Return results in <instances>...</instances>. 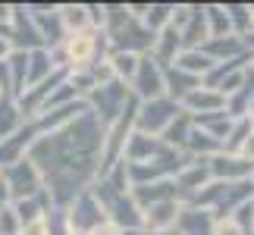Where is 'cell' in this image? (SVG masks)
Wrapping results in <instances>:
<instances>
[{
  "mask_svg": "<svg viewBox=\"0 0 254 235\" xmlns=\"http://www.w3.org/2000/svg\"><path fill=\"white\" fill-rule=\"evenodd\" d=\"M101 151H104V125L91 110H85L69 125L51 135H41L25 157L41 173L51 207L66 210L82 191H88L97 182Z\"/></svg>",
  "mask_w": 254,
  "mask_h": 235,
  "instance_id": "6da1fadb",
  "label": "cell"
},
{
  "mask_svg": "<svg viewBox=\"0 0 254 235\" xmlns=\"http://www.w3.org/2000/svg\"><path fill=\"white\" fill-rule=\"evenodd\" d=\"M104 35L110 51H126V54H151L154 47V32L141 25V19L132 16L129 3H104Z\"/></svg>",
  "mask_w": 254,
  "mask_h": 235,
  "instance_id": "7a4b0ae2",
  "label": "cell"
},
{
  "mask_svg": "<svg viewBox=\"0 0 254 235\" xmlns=\"http://www.w3.org/2000/svg\"><path fill=\"white\" fill-rule=\"evenodd\" d=\"M107 54H110V44H107L104 28H88V32H75L66 35L60 47H54L57 66L66 72H85L91 66L104 63Z\"/></svg>",
  "mask_w": 254,
  "mask_h": 235,
  "instance_id": "3957f363",
  "label": "cell"
},
{
  "mask_svg": "<svg viewBox=\"0 0 254 235\" xmlns=\"http://www.w3.org/2000/svg\"><path fill=\"white\" fill-rule=\"evenodd\" d=\"M248 201H254V182H217L213 179L207 188H201L185 204L204 207V210H210L217 220H226Z\"/></svg>",
  "mask_w": 254,
  "mask_h": 235,
  "instance_id": "277c9868",
  "label": "cell"
},
{
  "mask_svg": "<svg viewBox=\"0 0 254 235\" xmlns=\"http://www.w3.org/2000/svg\"><path fill=\"white\" fill-rule=\"evenodd\" d=\"M132 101V91H129V85H123V82H107V85H97L91 94L85 97V104H88V110H91L97 119H101V125L107 129V125H113L116 119L123 116V110L129 107Z\"/></svg>",
  "mask_w": 254,
  "mask_h": 235,
  "instance_id": "5b68a950",
  "label": "cell"
},
{
  "mask_svg": "<svg viewBox=\"0 0 254 235\" xmlns=\"http://www.w3.org/2000/svg\"><path fill=\"white\" fill-rule=\"evenodd\" d=\"M182 113V107L173 101V97H154V101L138 104V113H135V132L151 135V138H160L163 132L170 129V122Z\"/></svg>",
  "mask_w": 254,
  "mask_h": 235,
  "instance_id": "8992f818",
  "label": "cell"
},
{
  "mask_svg": "<svg viewBox=\"0 0 254 235\" xmlns=\"http://www.w3.org/2000/svg\"><path fill=\"white\" fill-rule=\"evenodd\" d=\"M3 185H6V198L13 201H25V198H38L44 191V179L38 173V166L22 157V160L3 166Z\"/></svg>",
  "mask_w": 254,
  "mask_h": 235,
  "instance_id": "52a82bcc",
  "label": "cell"
},
{
  "mask_svg": "<svg viewBox=\"0 0 254 235\" xmlns=\"http://www.w3.org/2000/svg\"><path fill=\"white\" fill-rule=\"evenodd\" d=\"M173 28L179 32L185 51L201 47L210 38V32H207V16H204V3H176Z\"/></svg>",
  "mask_w": 254,
  "mask_h": 235,
  "instance_id": "ba28073f",
  "label": "cell"
},
{
  "mask_svg": "<svg viewBox=\"0 0 254 235\" xmlns=\"http://www.w3.org/2000/svg\"><path fill=\"white\" fill-rule=\"evenodd\" d=\"M163 69H167V66H160L151 54H141L138 69H135L132 82H129V91H132V97H135L138 104L167 94V85H163Z\"/></svg>",
  "mask_w": 254,
  "mask_h": 235,
  "instance_id": "9c48e42d",
  "label": "cell"
},
{
  "mask_svg": "<svg viewBox=\"0 0 254 235\" xmlns=\"http://www.w3.org/2000/svg\"><path fill=\"white\" fill-rule=\"evenodd\" d=\"M9 41H13V51H38V47H44L41 32H38L32 13H28V3H13V16H9Z\"/></svg>",
  "mask_w": 254,
  "mask_h": 235,
  "instance_id": "30bf717a",
  "label": "cell"
},
{
  "mask_svg": "<svg viewBox=\"0 0 254 235\" xmlns=\"http://www.w3.org/2000/svg\"><path fill=\"white\" fill-rule=\"evenodd\" d=\"M66 220H69V229H79V232H88V229H94L97 223H104V207H101V201L94 198V191L88 188L82 191L79 198H75L69 207H66Z\"/></svg>",
  "mask_w": 254,
  "mask_h": 235,
  "instance_id": "8fae6325",
  "label": "cell"
},
{
  "mask_svg": "<svg viewBox=\"0 0 254 235\" xmlns=\"http://www.w3.org/2000/svg\"><path fill=\"white\" fill-rule=\"evenodd\" d=\"M210 176L217 182H251L254 176V163L245 160L242 154H226L220 151L217 157H210Z\"/></svg>",
  "mask_w": 254,
  "mask_h": 235,
  "instance_id": "7c38bea8",
  "label": "cell"
},
{
  "mask_svg": "<svg viewBox=\"0 0 254 235\" xmlns=\"http://www.w3.org/2000/svg\"><path fill=\"white\" fill-rule=\"evenodd\" d=\"M28 13H32L38 32H41V41L47 51H54V47L63 44V25H60V13H57V3H28Z\"/></svg>",
  "mask_w": 254,
  "mask_h": 235,
  "instance_id": "4fadbf2b",
  "label": "cell"
},
{
  "mask_svg": "<svg viewBox=\"0 0 254 235\" xmlns=\"http://www.w3.org/2000/svg\"><path fill=\"white\" fill-rule=\"evenodd\" d=\"M217 226V217L204 207H194V204H182L179 217H176V235H213Z\"/></svg>",
  "mask_w": 254,
  "mask_h": 235,
  "instance_id": "5bb4252c",
  "label": "cell"
},
{
  "mask_svg": "<svg viewBox=\"0 0 254 235\" xmlns=\"http://www.w3.org/2000/svg\"><path fill=\"white\" fill-rule=\"evenodd\" d=\"M167 151V144H163L160 138H151V135H141V132H135L126 138V148H123V163L126 166H138V163H148L154 160L157 154Z\"/></svg>",
  "mask_w": 254,
  "mask_h": 235,
  "instance_id": "9a60e30c",
  "label": "cell"
},
{
  "mask_svg": "<svg viewBox=\"0 0 254 235\" xmlns=\"http://www.w3.org/2000/svg\"><path fill=\"white\" fill-rule=\"evenodd\" d=\"M179 210H182V201H163V204L144 207L141 210V232H173Z\"/></svg>",
  "mask_w": 254,
  "mask_h": 235,
  "instance_id": "2e32d148",
  "label": "cell"
},
{
  "mask_svg": "<svg viewBox=\"0 0 254 235\" xmlns=\"http://www.w3.org/2000/svg\"><path fill=\"white\" fill-rule=\"evenodd\" d=\"M182 113L189 116H207V113H226V97H223L220 91H210V88H194L191 94H185L182 101Z\"/></svg>",
  "mask_w": 254,
  "mask_h": 235,
  "instance_id": "e0dca14e",
  "label": "cell"
},
{
  "mask_svg": "<svg viewBox=\"0 0 254 235\" xmlns=\"http://www.w3.org/2000/svg\"><path fill=\"white\" fill-rule=\"evenodd\" d=\"M210 182H213V176H210V163L207 160H189L182 166V173L176 176V185H179V191H182L185 201L194 198L201 188H207Z\"/></svg>",
  "mask_w": 254,
  "mask_h": 235,
  "instance_id": "ac0fdd59",
  "label": "cell"
},
{
  "mask_svg": "<svg viewBox=\"0 0 254 235\" xmlns=\"http://www.w3.org/2000/svg\"><path fill=\"white\" fill-rule=\"evenodd\" d=\"M132 198L135 204L144 210V207H151V204H163V201H182V191H179V185H176V179H163V182H151V185H138V188H132Z\"/></svg>",
  "mask_w": 254,
  "mask_h": 235,
  "instance_id": "d6986e66",
  "label": "cell"
},
{
  "mask_svg": "<svg viewBox=\"0 0 254 235\" xmlns=\"http://www.w3.org/2000/svg\"><path fill=\"white\" fill-rule=\"evenodd\" d=\"M60 72V66H57V57L54 51H47V47H38V51H28V78H25V91L35 85L47 82L51 75ZM66 72V69H63Z\"/></svg>",
  "mask_w": 254,
  "mask_h": 235,
  "instance_id": "ffe728a7",
  "label": "cell"
},
{
  "mask_svg": "<svg viewBox=\"0 0 254 235\" xmlns=\"http://www.w3.org/2000/svg\"><path fill=\"white\" fill-rule=\"evenodd\" d=\"M182 51H185V47H182V38H179V32L173 28V22L163 28V32L154 35L151 57H154V60H157L160 66H173V63H176V57H179Z\"/></svg>",
  "mask_w": 254,
  "mask_h": 235,
  "instance_id": "44dd1931",
  "label": "cell"
},
{
  "mask_svg": "<svg viewBox=\"0 0 254 235\" xmlns=\"http://www.w3.org/2000/svg\"><path fill=\"white\" fill-rule=\"evenodd\" d=\"M163 85H167V97H173V101L179 104L185 94H191L194 88H201V78L191 75V72H182L179 66H167V69H163Z\"/></svg>",
  "mask_w": 254,
  "mask_h": 235,
  "instance_id": "7402d4cb",
  "label": "cell"
},
{
  "mask_svg": "<svg viewBox=\"0 0 254 235\" xmlns=\"http://www.w3.org/2000/svg\"><path fill=\"white\" fill-rule=\"evenodd\" d=\"M201 51L207 54L213 63H226V60H236V57L248 54V51H245V44H242V38H236V35L210 38V41H204V44H201Z\"/></svg>",
  "mask_w": 254,
  "mask_h": 235,
  "instance_id": "603a6c76",
  "label": "cell"
},
{
  "mask_svg": "<svg viewBox=\"0 0 254 235\" xmlns=\"http://www.w3.org/2000/svg\"><path fill=\"white\" fill-rule=\"evenodd\" d=\"M57 13H60V25H63L66 35L94 28L91 25V13H88V3H57Z\"/></svg>",
  "mask_w": 254,
  "mask_h": 235,
  "instance_id": "cb8c5ba5",
  "label": "cell"
},
{
  "mask_svg": "<svg viewBox=\"0 0 254 235\" xmlns=\"http://www.w3.org/2000/svg\"><path fill=\"white\" fill-rule=\"evenodd\" d=\"M22 125H25V116H22V110H19L16 97L0 94V141L9 138V135H16Z\"/></svg>",
  "mask_w": 254,
  "mask_h": 235,
  "instance_id": "d4e9b609",
  "label": "cell"
},
{
  "mask_svg": "<svg viewBox=\"0 0 254 235\" xmlns=\"http://www.w3.org/2000/svg\"><path fill=\"white\" fill-rule=\"evenodd\" d=\"M138 60H141L138 54H126V51H110V54H107V66L113 69V78L123 82V85L132 82L135 69H138Z\"/></svg>",
  "mask_w": 254,
  "mask_h": 235,
  "instance_id": "484cf974",
  "label": "cell"
},
{
  "mask_svg": "<svg viewBox=\"0 0 254 235\" xmlns=\"http://www.w3.org/2000/svg\"><path fill=\"white\" fill-rule=\"evenodd\" d=\"M223 9L229 16V25L236 38H245L254 28V3H223Z\"/></svg>",
  "mask_w": 254,
  "mask_h": 235,
  "instance_id": "4316f807",
  "label": "cell"
},
{
  "mask_svg": "<svg viewBox=\"0 0 254 235\" xmlns=\"http://www.w3.org/2000/svg\"><path fill=\"white\" fill-rule=\"evenodd\" d=\"M9 69V85H13V97L25 94V78H28V51H13L6 57Z\"/></svg>",
  "mask_w": 254,
  "mask_h": 235,
  "instance_id": "83f0119b",
  "label": "cell"
},
{
  "mask_svg": "<svg viewBox=\"0 0 254 235\" xmlns=\"http://www.w3.org/2000/svg\"><path fill=\"white\" fill-rule=\"evenodd\" d=\"M173 66H179L182 72H191V75L204 78V75L213 69V60L201 51V47H194V51H182L179 57H176V63H173Z\"/></svg>",
  "mask_w": 254,
  "mask_h": 235,
  "instance_id": "f1b7e54d",
  "label": "cell"
},
{
  "mask_svg": "<svg viewBox=\"0 0 254 235\" xmlns=\"http://www.w3.org/2000/svg\"><path fill=\"white\" fill-rule=\"evenodd\" d=\"M191 119H194V125H198L201 132H207L210 138H217L220 144L226 141V135L232 129V119L226 113H207V116H191Z\"/></svg>",
  "mask_w": 254,
  "mask_h": 235,
  "instance_id": "f546056e",
  "label": "cell"
},
{
  "mask_svg": "<svg viewBox=\"0 0 254 235\" xmlns=\"http://www.w3.org/2000/svg\"><path fill=\"white\" fill-rule=\"evenodd\" d=\"M191 125H194V119L189 113H179L176 119L170 122V129L160 135V141L167 144V148H176V151H182L185 148V138H189V132H191Z\"/></svg>",
  "mask_w": 254,
  "mask_h": 235,
  "instance_id": "4dcf8cb0",
  "label": "cell"
},
{
  "mask_svg": "<svg viewBox=\"0 0 254 235\" xmlns=\"http://www.w3.org/2000/svg\"><path fill=\"white\" fill-rule=\"evenodd\" d=\"M204 16H207V32L210 38H226L232 35V25H229V16L226 9H223V3H204ZM207 38V41H210Z\"/></svg>",
  "mask_w": 254,
  "mask_h": 235,
  "instance_id": "1f68e13d",
  "label": "cell"
},
{
  "mask_svg": "<svg viewBox=\"0 0 254 235\" xmlns=\"http://www.w3.org/2000/svg\"><path fill=\"white\" fill-rule=\"evenodd\" d=\"M22 223H19L13 204H0V235H19Z\"/></svg>",
  "mask_w": 254,
  "mask_h": 235,
  "instance_id": "d6a6232c",
  "label": "cell"
},
{
  "mask_svg": "<svg viewBox=\"0 0 254 235\" xmlns=\"http://www.w3.org/2000/svg\"><path fill=\"white\" fill-rule=\"evenodd\" d=\"M213 235H248V232L242 229L232 217H226V220H217V226H213Z\"/></svg>",
  "mask_w": 254,
  "mask_h": 235,
  "instance_id": "836d02e7",
  "label": "cell"
},
{
  "mask_svg": "<svg viewBox=\"0 0 254 235\" xmlns=\"http://www.w3.org/2000/svg\"><path fill=\"white\" fill-rule=\"evenodd\" d=\"M88 235H132V232H126V229H120V226H116V223L104 220V223H97L94 229H88Z\"/></svg>",
  "mask_w": 254,
  "mask_h": 235,
  "instance_id": "e575fe53",
  "label": "cell"
},
{
  "mask_svg": "<svg viewBox=\"0 0 254 235\" xmlns=\"http://www.w3.org/2000/svg\"><path fill=\"white\" fill-rule=\"evenodd\" d=\"M19 235H47V223L44 220H35V223H28V226H22Z\"/></svg>",
  "mask_w": 254,
  "mask_h": 235,
  "instance_id": "d590c367",
  "label": "cell"
},
{
  "mask_svg": "<svg viewBox=\"0 0 254 235\" xmlns=\"http://www.w3.org/2000/svg\"><path fill=\"white\" fill-rule=\"evenodd\" d=\"M13 54V41H9V32H0V60Z\"/></svg>",
  "mask_w": 254,
  "mask_h": 235,
  "instance_id": "8d00e7d4",
  "label": "cell"
},
{
  "mask_svg": "<svg viewBox=\"0 0 254 235\" xmlns=\"http://www.w3.org/2000/svg\"><path fill=\"white\" fill-rule=\"evenodd\" d=\"M239 154H242V157H245V160H251V163H254V132L248 135V141H245V144H242V151H239Z\"/></svg>",
  "mask_w": 254,
  "mask_h": 235,
  "instance_id": "74e56055",
  "label": "cell"
},
{
  "mask_svg": "<svg viewBox=\"0 0 254 235\" xmlns=\"http://www.w3.org/2000/svg\"><path fill=\"white\" fill-rule=\"evenodd\" d=\"M9 16H13V3H0V25H9Z\"/></svg>",
  "mask_w": 254,
  "mask_h": 235,
  "instance_id": "f35d334b",
  "label": "cell"
},
{
  "mask_svg": "<svg viewBox=\"0 0 254 235\" xmlns=\"http://www.w3.org/2000/svg\"><path fill=\"white\" fill-rule=\"evenodd\" d=\"M0 204H9V198H6V185H3V170H0Z\"/></svg>",
  "mask_w": 254,
  "mask_h": 235,
  "instance_id": "ab89813d",
  "label": "cell"
},
{
  "mask_svg": "<svg viewBox=\"0 0 254 235\" xmlns=\"http://www.w3.org/2000/svg\"><path fill=\"white\" fill-rule=\"evenodd\" d=\"M141 235H176V232H141Z\"/></svg>",
  "mask_w": 254,
  "mask_h": 235,
  "instance_id": "60d3db41",
  "label": "cell"
}]
</instances>
